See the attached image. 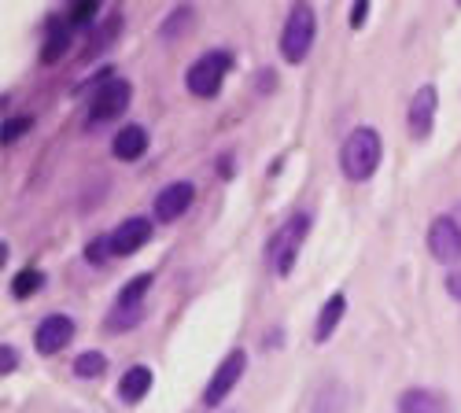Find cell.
I'll list each match as a JSON object with an SVG mask.
<instances>
[{
	"instance_id": "19",
	"label": "cell",
	"mask_w": 461,
	"mask_h": 413,
	"mask_svg": "<svg viewBox=\"0 0 461 413\" xmlns=\"http://www.w3.org/2000/svg\"><path fill=\"white\" fill-rule=\"evenodd\" d=\"M119 33H122V15H111L107 22H100L96 26V37L89 41V49H86V59H96V56H104L114 41H119Z\"/></svg>"
},
{
	"instance_id": "30",
	"label": "cell",
	"mask_w": 461,
	"mask_h": 413,
	"mask_svg": "<svg viewBox=\"0 0 461 413\" xmlns=\"http://www.w3.org/2000/svg\"><path fill=\"white\" fill-rule=\"evenodd\" d=\"M233 170H237V166H233V159H229V156H221V159H218V174H221L225 181L233 177Z\"/></svg>"
},
{
	"instance_id": "28",
	"label": "cell",
	"mask_w": 461,
	"mask_h": 413,
	"mask_svg": "<svg viewBox=\"0 0 461 413\" xmlns=\"http://www.w3.org/2000/svg\"><path fill=\"white\" fill-rule=\"evenodd\" d=\"M366 15H369V0H355V8H351V30H362L366 26Z\"/></svg>"
},
{
	"instance_id": "2",
	"label": "cell",
	"mask_w": 461,
	"mask_h": 413,
	"mask_svg": "<svg viewBox=\"0 0 461 413\" xmlns=\"http://www.w3.org/2000/svg\"><path fill=\"white\" fill-rule=\"evenodd\" d=\"M318 41V15H314V4L311 0H295L288 8V19H285V30H281V41H277V52L288 67H299L306 56H311Z\"/></svg>"
},
{
	"instance_id": "6",
	"label": "cell",
	"mask_w": 461,
	"mask_h": 413,
	"mask_svg": "<svg viewBox=\"0 0 461 413\" xmlns=\"http://www.w3.org/2000/svg\"><path fill=\"white\" fill-rule=\"evenodd\" d=\"M244 369H248V351L244 347H233L214 369V377L207 381V391H203V406H221L229 399V391H233L244 377Z\"/></svg>"
},
{
	"instance_id": "22",
	"label": "cell",
	"mask_w": 461,
	"mask_h": 413,
	"mask_svg": "<svg viewBox=\"0 0 461 413\" xmlns=\"http://www.w3.org/2000/svg\"><path fill=\"white\" fill-rule=\"evenodd\" d=\"M74 373H78L82 381H96V377H104V373H107V358L100 351H86V355L74 358Z\"/></svg>"
},
{
	"instance_id": "13",
	"label": "cell",
	"mask_w": 461,
	"mask_h": 413,
	"mask_svg": "<svg viewBox=\"0 0 461 413\" xmlns=\"http://www.w3.org/2000/svg\"><path fill=\"white\" fill-rule=\"evenodd\" d=\"M70 41H74V26L67 22V15H56V19H49V30H45V45H41V63H45V67L59 63V59H63V52L70 49Z\"/></svg>"
},
{
	"instance_id": "20",
	"label": "cell",
	"mask_w": 461,
	"mask_h": 413,
	"mask_svg": "<svg viewBox=\"0 0 461 413\" xmlns=\"http://www.w3.org/2000/svg\"><path fill=\"white\" fill-rule=\"evenodd\" d=\"M151 274H137V277H130L122 288H119V299H114V307H144V295H148V288H151Z\"/></svg>"
},
{
	"instance_id": "12",
	"label": "cell",
	"mask_w": 461,
	"mask_h": 413,
	"mask_svg": "<svg viewBox=\"0 0 461 413\" xmlns=\"http://www.w3.org/2000/svg\"><path fill=\"white\" fill-rule=\"evenodd\" d=\"M148 144H151L148 130L137 126V122H130V126H122L119 133H114L111 152H114V159H119V163H137V159L148 152Z\"/></svg>"
},
{
	"instance_id": "11",
	"label": "cell",
	"mask_w": 461,
	"mask_h": 413,
	"mask_svg": "<svg viewBox=\"0 0 461 413\" xmlns=\"http://www.w3.org/2000/svg\"><path fill=\"white\" fill-rule=\"evenodd\" d=\"M151 218H126V221H119L114 225V233H111V247H114V258H126V255H137L148 240H151Z\"/></svg>"
},
{
	"instance_id": "31",
	"label": "cell",
	"mask_w": 461,
	"mask_h": 413,
	"mask_svg": "<svg viewBox=\"0 0 461 413\" xmlns=\"http://www.w3.org/2000/svg\"><path fill=\"white\" fill-rule=\"evenodd\" d=\"M454 221H457V229H461V207H457V218H454Z\"/></svg>"
},
{
	"instance_id": "24",
	"label": "cell",
	"mask_w": 461,
	"mask_h": 413,
	"mask_svg": "<svg viewBox=\"0 0 461 413\" xmlns=\"http://www.w3.org/2000/svg\"><path fill=\"white\" fill-rule=\"evenodd\" d=\"M45 288V274L41 270H23V274H15V281H12V295L15 299H30V295H37Z\"/></svg>"
},
{
	"instance_id": "26",
	"label": "cell",
	"mask_w": 461,
	"mask_h": 413,
	"mask_svg": "<svg viewBox=\"0 0 461 413\" xmlns=\"http://www.w3.org/2000/svg\"><path fill=\"white\" fill-rule=\"evenodd\" d=\"M114 255V247H111V237H96L89 247H86V258L93 262V266H104V262Z\"/></svg>"
},
{
	"instance_id": "14",
	"label": "cell",
	"mask_w": 461,
	"mask_h": 413,
	"mask_svg": "<svg viewBox=\"0 0 461 413\" xmlns=\"http://www.w3.org/2000/svg\"><path fill=\"white\" fill-rule=\"evenodd\" d=\"M343 314H348V295H343V292H332V295H329V303H325V307H321V314H318V325H314V344L332 340V332L339 328Z\"/></svg>"
},
{
	"instance_id": "7",
	"label": "cell",
	"mask_w": 461,
	"mask_h": 413,
	"mask_svg": "<svg viewBox=\"0 0 461 413\" xmlns=\"http://www.w3.org/2000/svg\"><path fill=\"white\" fill-rule=\"evenodd\" d=\"M429 255L436 262H443V266L461 262V229H457L454 214H439L429 221Z\"/></svg>"
},
{
	"instance_id": "16",
	"label": "cell",
	"mask_w": 461,
	"mask_h": 413,
	"mask_svg": "<svg viewBox=\"0 0 461 413\" xmlns=\"http://www.w3.org/2000/svg\"><path fill=\"white\" fill-rule=\"evenodd\" d=\"M151 381H156V373H151L148 365H130L122 373V381H119V399L130 402V406H137L151 391Z\"/></svg>"
},
{
	"instance_id": "5",
	"label": "cell",
	"mask_w": 461,
	"mask_h": 413,
	"mask_svg": "<svg viewBox=\"0 0 461 413\" xmlns=\"http://www.w3.org/2000/svg\"><path fill=\"white\" fill-rule=\"evenodd\" d=\"M306 233H311V214H306V211L292 214V218L281 225V229L274 233V240H270V258H274V274H277V277H288V274H292L295 258H299V251H303Z\"/></svg>"
},
{
	"instance_id": "21",
	"label": "cell",
	"mask_w": 461,
	"mask_h": 413,
	"mask_svg": "<svg viewBox=\"0 0 461 413\" xmlns=\"http://www.w3.org/2000/svg\"><path fill=\"white\" fill-rule=\"evenodd\" d=\"M100 4H104V0H67V22L74 30H86L100 15Z\"/></svg>"
},
{
	"instance_id": "9",
	"label": "cell",
	"mask_w": 461,
	"mask_h": 413,
	"mask_svg": "<svg viewBox=\"0 0 461 413\" xmlns=\"http://www.w3.org/2000/svg\"><path fill=\"white\" fill-rule=\"evenodd\" d=\"M74 332L78 328H74L70 314H49L41 325L33 328V347H37V355H59V351L70 347Z\"/></svg>"
},
{
	"instance_id": "25",
	"label": "cell",
	"mask_w": 461,
	"mask_h": 413,
	"mask_svg": "<svg viewBox=\"0 0 461 413\" xmlns=\"http://www.w3.org/2000/svg\"><path fill=\"white\" fill-rule=\"evenodd\" d=\"M30 130H33V119H30V115H12V119L5 122V133H0V140L12 148V144H15L19 137H26Z\"/></svg>"
},
{
	"instance_id": "23",
	"label": "cell",
	"mask_w": 461,
	"mask_h": 413,
	"mask_svg": "<svg viewBox=\"0 0 461 413\" xmlns=\"http://www.w3.org/2000/svg\"><path fill=\"white\" fill-rule=\"evenodd\" d=\"M140 318H144V307H114L107 314V332H130L140 325Z\"/></svg>"
},
{
	"instance_id": "4",
	"label": "cell",
	"mask_w": 461,
	"mask_h": 413,
	"mask_svg": "<svg viewBox=\"0 0 461 413\" xmlns=\"http://www.w3.org/2000/svg\"><path fill=\"white\" fill-rule=\"evenodd\" d=\"M229 70H233V56L221 49H211L185 70V89L196 100H214L221 93V82L229 78Z\"/></svg>"
},
{
	"instance_id": "32",
	"label": "cell",
	"mask_w": 461,
	"mask_h": 413,
	"mask_svg": "<svg viewBox=\"0 0 461 413\" xmlns=\"http://www.w3.org/2000/svg\"><path fill=\"white\" fill-rule=\"evenodd\" d=\"M454 4H457V8H461V0H454Z\"/></svg>"
},
{
	"instance_id": "27",
	"label": "cell",
	"mask_w": 461,
	"mask_h": 413,
	"mask_svg": "<svg viewBox=\"0 0 461 413\" xmlns=\"http://www.w3.org/2000/svg\"><path fill=\"white\" fill-rule=\"evenodd\" d=\"M15 365H19V351L12 344H5V347H0V373L8 377V373H15Z\"/></svg>"
},
{
	"instance_id": "29",
	"label": "cell",
	"mask_w": 461,
	"mask_h": 413,
	"mask_svg": "<svg viewBox=\"0 0 461 413\" xmlns=\"http://www.w3.org/2000/svg\"><path fill=\"white\" fill-rule=\"evenodd\" d=\"M447 292H450V299H457V303H461V270H454L447 277Z\"/></svg>"
},
{
	"instance_id": "17",
	"label": "cell",
	"mask_w": 461,
	"mask_h": 413,
	"mask_svg": "<svg viewBox=\"0 0 461 413\" xmlns=\"http://www.w3.org/2000/svg\"><path fill=\"white\" fill-rule=\"evenodd\" d=\"M192 26H196V8H192V4H177V8L163 19L159 37H163V41H181L185 33H192Z\"/></svg>"
},
{
	"instance_id": "1",
	"label": "cell",
	"mask_w": 461,
	"mask_h": 413,
	"mask_svg": "<svg viewBox=\"0 0 461 413\" xmlns=\"http://www.w3.org/2000/svg\"><path fill=\"white\" fill-rule=\"evenodd\" d=\"M380 159H384V140H380V133L373 126L351 130V137L343 140V148H339V170H343V177L355 181V184L369 181L376 174Z\"/></svg>"
},
{
	"instance_id": "15",
	"label": "cell",
	"mask_w": 461,
	"mask_h": 413,
	"mask_svg": "<svg viewBox=\"0 0 461 413\" xmlns=\"http://www.w3.org/2000/svg\"><path fill=\"white\" fill-rule=\"evenodd\" d=\"M395 406H399V413H447V399L429 388H406L395 399Z\"/></svg>"
},
{
	"instance_id": "8",
	"label": "cell",
	"mask_w": 461,
	"mask_h": 413,
	"mask_svg": "<svg viewBox=\"0 0 461 413\" xmlns=\"http://www.w3.org/2000/svg\"><path fill=\"white\" fill-rule=\"evenodd\" d=\"M436 111H439V89L429 82L420 85L413 96H410V107H406V122H410V133L417 140H429L432 126H436Z\"/></svg>"
},
{
	"instance_id": "3",
	"label": "cell",
	"mask_w": 461,
	"mask_h": 413,
	"mask_svg": "<svg viewBox=\"0 0 461 413\" xmlns=\"http://www.w3.org/2000/svg\"><path fill=\"white\" fill-rule=\"evenodd\" d=\"M93 89L89 96V126H104V122H114V119H122L126 115V107L133 100V85L126 78H114L111 70H100L96 78L86 85Z\"/></svg>"
},
{
	"instance_id": "10",
	"label": "cell",
	"mask_w": 461,
	"mask_h": 413,
	"mask_svg": "<svg viewBox=\"0 0 461 413\" xmlns=\"http://www.w3.org/2000/svg\"><path fill=\"white\" fill-rule=\"evenodd\" d=\"M192 203H196V184L192 181H170L167 189H159L151 211H156V221H177L192 211Z\"/></svg>"
},
{
	"instance_id": "18",
	"label": "cell",
	"mask_w": 461,
	"mask_h": 413,
	"mask_svg": "<svg viewBox=\"0 0 461 413\" xmlns=\"http://www.w3.org/2000/svg\"><path fill=\"white\" fill-rule=\"evenodd\" d=\"M311 413H348V388L339 381H329L325 388H318Z\"/></svg>"
}]
</instances>
